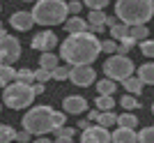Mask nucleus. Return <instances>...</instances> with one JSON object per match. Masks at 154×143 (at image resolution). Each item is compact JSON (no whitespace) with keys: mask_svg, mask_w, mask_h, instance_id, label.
Here are the masks:
<instances>
[{"mask_svg":"<svg viewBox=\"0 0 154 143\" xmlns=\"http://www.w3.org/2000/svg\"><path fill=\"white\" fill-rule=\"evenodd\" d=\"M83 2H85V7H90V9H103L110 0H83Z\"/></svg>","mask_w":154,"mask_h":143,"instance_id":"34","label":"nucleus"},{"mask_svg":"<svg viewBox=\"0 0 154 143\" xmlns=\"http://www.w3.org/2000/svg\"><path fill=\"white\" fill-rule=\"evenodd\" d=\"M113 143H138V134L131 127H117L115 132H110Z\"/></svg>","mask_w":154,"mask_h":143,"instance_id":"13","label":"nucleus"},{"mask_svg":"<svg viewBox=\"0 0 154 143\" xmlns=\"http://www.w3.org/2000/svg\"><path fill=\"white\" fill-rule=\"evenodd\" d=\"M7 37V33H5V28H2V30H0V39H5Z\"/></svg>","mask_w":154,"mask_h":143,"instance_id":"44","label":"nucleus"},{"mask_svg":"<svg viewBox=\"0 0 154 143\" xmlns=\"http://www.w3.org/2000/svg\"><path fill=\"white\" fill-rule=\"evenodd\" d=\"M23 2H37V0H23Z\"/></svg>","mask_w":154,"mask_h":143,"instance_id":"46","label":"nucleus"},{"mask_svg":"<svg viewBox=\"0 0 154 143\" xmlns=\"http://www.w3.org/2000/svg\"><path fill=\"white\" fill-rule=\"evenodd\" d=\"M81 143H113V138H110L108 127L94 125V127L83 129V134H81Z\"/></svg>","mask_w":154,"mask_h":143,"instance_id":"8","label":"nucleus"},{"mask_svg":"<svg viewBox=\"0 0 154 143\" xmlns=\"http://www.w3.org/2000/svg\"><path fill=\"white\" fill-rule=\"evenodd\" d=\"M58 44V37H55V33H51V30H44V33H39L32 37V49H37V51H51L53 46Z\"/></svg>","mask_w":154,"mask_h":143,"instance_id":"10","label":"nucleus"},{"mask_svg":"<svg viewBox=\"0 0 154 143\" xmlns=\"http://www.w3.org/2000/svg\"><path fill=\"white\" fill-rule=\"evenodd\" d=\"M78 127H81V129H88V127H90V120H81V122H78Z\"/></svg>","mask_w":154,"mask_h":143,"instance_id":"42","label":"nucleus"},{"mask_svg":"<svg viewBox=\"0 0 154 143\" xmlns=\"http://www.w3.org/2000/svg\"><path fill=\"white\" fill-rule=\"evenodd\" d=\"M16 81H21V83H35V72L32 69H16Z\"/></svg>","mask_w":154,"mask_h":143,"instance_id":"28","label":"nucleus"},{"mask_svg":"<svg viewBox=\"0 0 154 143\" xmlns=\"http://www.w3.org/2000/svg\"><path fill=\"white\" fill-rule=\"evenodd\" d=\"M32 90H35V95H42V92H44V83L35 81V83H32Z\"/></svg>","mask_w":154,"mask_h":143,"instance_id":"39","label":"nucleus"},{"mask_svg":"<svg viewBox=\"0 0 154 143\" xmlns=\"http://www.w3.org/2000/svg\"><path fill=\"white\" fill-rule=\"evenodd\" d=\"M101 53V42L94 37V33H71L60 44V56L67 65H92L97 56Z\"/></svg>","mask_w":154,"mask_h":143,"instance_id":"1","label":"nucleus"},{"mask_svg":"<svg viewBox=\"0 0 154 143\" xmlns=\"http://www.w3.org/2000/svg\"><path fill=\"white\" fill-rule=\"evenodd\" d=\"M60 62H58V56H53L51 51H44L42 53V58H39V67H46V69H55Z\"/></svg>","mask_w":154,"mask_h":143,"instance_id":"19","label":"nucleus"},{"mask_svg":"<svg viewBox=\"0 0 154 143\" xmlns=\"http://www.w3.org/2000/svg\"><path fill=\"white\" fill-rule=\"evenodd\" d=\"M23 129H28L32 136H42L55 129V111L51 106H32L23 116Z\"/></svg>","mask_w":154,"mask_h":143,"instance_id":"4","label":"nucleus"},{"mask_svg":"<svg viewBox=\"0 0 154 143\" xmlns=\"http://www.w3.org/2000/svg\"><path fill=\"white\" fill-rule=\"evenodd\" d=\"M94 78H97V74H94V69H92L90 65H74L69 69V81L74 85L88 88V85L94 83Z\"/></svg>","mask_w":154,"mask_h":143,"instance_id":"7","label":"nucleus"},{"mask_svg":"<svg viewBox=\"0 0 154 143\" xmlns=\"http://www.w3.org/2000/svg\"><path fill=\"white\" fill-rule=\"evenodd\" d=\"M94 104L99 111H113V106H115V99L110 97V95H99V97L94 99Z\"/></svg>","mask_w":154,"mask_h":143,"instance_id":"24","label":"nucleus"},{"mask_svg":"<svg viewBox=\"0 0 154 143\" xmlns=\"http://www.w3.org/2000/svg\"><path fill=\"white\" fill-rule=\"evenodd\" d=\"M101 51L108 53V56L117 53V39H103V42H101Z\"/></svg>","mask_w":154,"mask_h":143,"instance_id":"31","label":"nucleus"},{"mask_svg":"<svg viewBox=\"0 0 154 143\" xmlns=\"http://www.w3.org/2000/svg\"><path fill=\"white\" fill-rule=\"evenodd\" d=\"M115 16L129 26L147 23L154 16V0H117Z\"/></svg>","mask_w":154,"mask_h":143,"instance_id":"2","label":"nucleus"},{"mask_svg":"<svg viewBox=\"0 0 154 143\" xmlns=\"http://www.w3.org/2000/svg\"><path fill=\"white\" fill-rule=\"evenodd\" d=\"M16 141V129L9 125H0V143H12Z\"/></svg>","mask_w":154,"mask_h":143,"instance_id":"25","label":"nucleus"},{"mask_svg":"<svg viewBox=\"0 0 154 143\" xmlns=\"http://www.w3.org/2000/svg\"><path fill=\"white\" fill-rule=\"evenodd\" d=\"M51 74H53V78H55V81H64V78H69V69H67V67H62V65H58Z\"/></svg>","mask_w":154,"mask_h":143,"instance_id":"33","label":"nucleus"},{"mask_svg":"<svg viewBox=\"0 0 154 143\" xmlns=\"http://www.w3.org/2000/svg\"><path fill=\"white\" fill-rule=\"evenodd\" d=\"M62 109H64V113H69V116H78V113H83V111L88 109V102H85V97H81V95H69V97H64Z\"/></svg>","mask_w":154,"mask_h":143,"instance_id":"11","label":"nucleus"},{"mask_svg":"<svg viewBox=\"0 0 154 143\" xmlns=\"http://www.w3.org/2000/svg\"><path fill=\"white\" fill-rule=\"evenodd\" d=\"M67 30H69V35L71 33H85V30H90V23H88V19H81L78 14H71L69 19L62 23Z\"/></svg>","mask_w":154,"mask_h":143,"instance_id":"14","label":"nucleus"},{"mask_svg":"<svg viewBox=\"0 0 154 143\" xmlns=\"http://www.w3.org/2000/svg\"><path fill=\"white\" fill-rule=\"evenodd\" d=\"M0 111H2V104H0Z\"/></svg>","mask_w":154,"mask_h":143,"instance_id":"49","label":"nucleus"},{"mask_svg":"<svg viewBox=\"0 0 154 143\" xmlns=\"http://www.w3.org/2000/svg\"><path fill=\"white\" fill-rule=\"evenodd\" d=\"M136 125H138V116H131V113L117 116V127H131V129H134Z\"/></svg>","mask_w":154,"mask_h":143,"instance_id":"26","label":"nucleus"},{"mask_svg":"<svg viewBox=\"0 0 154 143\" xmlns=\"http://www.w3.org/2000/svg\"><path fill=\"white\" fill-rule=\"evenodd\" d=\"M48 78H53L51 69H46V67H39V69L35 72V81H39V83H46Z\"/></svg>","mask_w":154,"mask_h":143,"instance_id":"32","label":"nucleus"},{"mask_svg":"<svg viewBox=\"0 0 154 143\" xmlns=\"http://www.w3.org/2000/svg\"><path fill=\"white\" fill-rule=\"evenodd\" d=\"M120 104H122V109H127V111H134V109H138V99L131 95V92H127L124 97H120Z\"/></svg>","mask_w":154,"mask_h":143,"instance_id":"27","label":"nucleus"},{"mask_svg":"<svg viewBox=\"0 0 154 143\" xmlns=\"http://www.w3.org/2000/svg\"><path fill=\"white\" fill-rule=\"evenodd\" d=\"M55 143H74V138H71V136H62V134H58Z\"/></svg>","mask_w":154,"mask_h":143,"instance_id":"40","label":"nucleus"},{"mask_svg":"<svg viewBox=\"0 0 154 143\" xmlns=\"http://www.w3.org/2000/svg\"><path fill=\"white\" fill-rule=\"evenodd\" d=\"M97 92H99V95H113V92H115V81H113V78H101V81H99V83H97Z\"/></svg>","mask_w":154,"mask_h":143,"instance_id":"23","label":"nucleus"},{"mask_svg":"<svg viewBox=\"0 0 154 143\" xmlns=\"http://www.w3.org/2000/svg\"><path fill=\"white\" fill-rule=\"evenodd\" d=\"M32 19L39 26H60L69 19V2H64V0H37L32 7Z\"/></svg>","mask_w":154,"mask_h":143,"instance_id":"3","label":"nucleus"},{"mask_svg":"<svg viewBox=\"0 0 154 143\" xmlns=\"http://www.w3.org/2000/svg\"><path fill=\"white\" fill-rule=\"evenodd\" d=\"M152 113H154V104H152Z\"/></svg>","mask_w":154,"mask_h":143,"instance_id":"48","label":"nucleus"},{"mask_svg":"<svg viewBox=\"0 0 154 143\" xmlns=\"http://www.w3.org/2000/svg\"><path fill=\"white\" fill-rule=\"evenodd\" d=\"M32 143H53V141H48V138H46V136H39V138H35V141H32Z\"/></svg>","mask_w":154,"mask_h":143,"instance_id":"43","label":"nucleus"},{"mask_svg":"<svg viewBox=\"0 0 154 143\" xmlns=\"http://www.w3.org/2000/svg\"><path fill=\"white\" fill-rule=\"evenodd\" d=\"M0 9H2V5H0Z\"/></svg>","mask_w":154,"mask_h":143,"instance_id":"50","label":"nucleus"},{"mask_svg":"<svg viewBox=\"0 0 154 143\" xmlns=\"http://www.w3.org/2000/svg\"><path fill=\"white\" fill-rule=\"evenodd\" d=\"M2 62H5V56H2V51H0V65H2Z\"/></svg>","mask_w":154,"mask_h":143,"instance_id":"45","label":"nucleus"},{"mask_svg":"<svg viewBox=\"0 0 154 143\" xmlns=\"http://www.w3.org/2000/svg\"><path fill=\"white\" fill-rule=\"evenodd\" d=\"M30 136H32V134H30L28 129H23V132H16V141H19V143H28V141H30Z\"/></svg>","mask_w":154,"mask_h":143,"instance_id":"36","label":"nucleus"},{"mask_svg":"<svg viewBox=\"0 0 154 143\" xmlns=\"http://www.w3.org/2000/svg\"><path fill=\"white\" fill-rule=\"evenodd\" d=\"M129 35H131L136 42H143V39H147L149 30H147L145 23H138V26H129Z\"/></svg>","mask_w":154,"mask_h":143,"instance_id":"20","label":"nucleus"},{"mask_svg":"<svg viewBox=\"0 0 154 143\" xmlns=\"http://www.w3.org/2000/svg\"><path fill=\"white\" fill-rule=\"evenodd\" d=\"M117 21H120V19H117V16H108V19H106V23H108V26H115Z\"/></svg>","mask_w":154,"mask_h":143,"instance_id":"41","label":"nucleus"},{"mask_svg":"<svg viewBox=\"0 0 154 143\" xmlns=\"http://www.w3.org/2000/svg\"><path fill=\"white\" fill-rule=\"evenodd\" d=\"M106 14H103V9H90V14H88V23L90 26H106Z\"/></svg>","mask_w":154,"mask_h":143,"instance_id":"21","label":"nucleus"},{"mask_svg":"<svg viewBox=\"0 0 154 143\" xmlns=\"http://www.w3.org/2000/svg\"><path fill=\"white\" fill-rule=\"evenodd\" d=\"M110 35H113V39H120L122 37H127L129 35V23H124V21H117L115 26H110Z\"/></svg>","mask_w":154,"mask_h":143,"instance_id":"22","label":"nucleus"},{"mask_svg":"<svg viewBox=\"0 0 154 143\" xmlns=\"http://www.w3.org/2000/svg\"><path fill=\"white\" fill-rule=\"evenodd\" d=\"M138 78H140L145 85H154V62L138 67Z\"/></svg>","mask_w":154,"mask_h":143,"instance_id":"18","label":"nucleus"},{"mask_svg":"<svg viewBox=\"0 0 154 143\" xmlns=\"http://www.w3.org/2000/svg\"><path fill=\"white\" fill-rule=\"evenodd\" d=\"M9 26L21 30V33H26L35 26V19H32V12H14L12 19H9Z\"/></svg>","mask_w":154,"mask_h":143,"instance_id":"12","label":"nucleus"},{"mask_svg":"<svg viewBox=\"0 0 154 143\" xmlns=\"http://www.w3.org/2000/svg\"><path fill=\"white\" fill-rule=\"evenodd\" d=\"M58 134H62V136H71L74 138V134H76V129L74 127H60V129H55Z\"/></svg>","mask_w":154,"mask_h":143,"instance_id":"38","label":"nucleus"},{"mask_svg":"<svg viewBox=\"0 0 154 143\" xmlns=\"http://www.w3.org/2000/svg\"><path fill=\"white\" fill-rule=\"evenodd\" d=\"M103 74L113 81H124L127 76L134 74V62L124 53H113L106 62H103Z\"/></svg>","mask_w":154,"mask_h":143,"instance_id":"6","label":"nucleus"},{"mask_svg":"<svg viewBox=\"0 0 154 143\" xmlns=\"http://www.w3.org/2000/svg\"><path fill=\"white\" fill-rule=\"evenodd\" d=\"M12 81H16V69H14L12 65L2 62V65H0V88L9 85Z\"/></svg>","mask_w":154,"mask_h":143,"instance_id":"15","label":"nucleus"},{"mask_svg":"<svg viewBox=\"0 0 154 143\" xmlns=\"http://www.w3.org/2000/svg\"><path fill=\"white\" fill-rule=\"evenodd\" d=\"M35 90H32V83H21V81H12L9 85H5V92H2V104L7 109L21 111L28 109V106L35 102Z\"/></svg>","mask_w":154,"mask_h":143,"instance_id":"5","label":"nucleus"},{"mask_svg":"<svg viewBox=\"0 0 154 143\" xmlns=\"http://www.w3.org/2000/svg\"><path fill=\"white\" fill-rule=\"evenodd\" d=\"M140 53L145 58H154V39H143L140 42Z\"/></svg>","mask_w":154,"mask_h":143,"instance_id":"29","label":"nucleus"},{"mask_svg":"<svg viewBox=\"0 0 154 143\" xmlns=\"http://www.w3.org/2000/svg\"><path fill=\"white\" fill-rule=\"evenodd\" d=\"M0 30H2V21H0Z\"/></svg>","mask_w":154,"mask_h":143,"instance_id":"47","label":"nucleus"},{"mask_svg":"<svg viewBox=\"0 0 154 143\" xmlns=\"http://www.w3.org/2000/svg\"><path fill=\"white\" fill-rule=\"evenodd\" d=\"M122 83H124V90H127V92H131V95H140V92H143V85H145V83L140 81V78H138V76H134V74H131V76H127V78L122 81Z\"/></svg>","mask_w":154,"mask_h":143,"instance_id":"17","label":"nucleus"},{"mask_svg":"<svg viewBox=\"0 0 154 143\" xmlns=\"http://www.w3.org/2000/svg\"><path fill=\"white\" fill-rule=\"evenodd\" d=\"M138 143H154V127H145L138 134Z\"/></svg>","mask_w":154,"mask_h":143,"instance_id":"30","label":"nucleus"},{"mask_svg":"<svg viewBox=\"0 0 154 143\" xmlns=\"http://www.w3.org/2000/svg\"><path fill=\"white\" fill-rule=\"evenodd\" d=\"M0 51H2V56H5V62H7V65H12L14 60H19V56H21L19 39L7 35L5 39H0Z\"/></svg>","mask_w":154,"mask_h":143,"instance_id":"9","label":"nucleus"},{"mask_svg":"<svg viewBox=\"0 0 154 143\" xmlns=\"http://www.w3.org/2000/svg\"><path fill=\"white\" fill-rule=\"evenodd\" d=\"M94 122L101 125V127H110V125H117V116L113 113V111H99V109H97Z\"/></svg>","mask_w":154,"mask_h":143,"instance_id":"16","label":"nucleus"},{"mask_svg":"<svg viewBox=\"0 0 154 143\" xmlns=\"http://www.w3.org/2000/svg\"><path fill=\"white\" fill-rule=\"evenodd\" d=\"M83 9V2H78V0H71L69 2V14H78Z\"/></svg>","mask_w":154,"mask_h":143,"instance_id":"37","label":"nucleus"},{"mask_svg":"<svg viewBox=\"0 0 154 143\" xmlns=\"http://www.w3.org/2000/svg\"><path fill=\"white\" fill-rule=\"evenodd\" d=\"M64 120H67V116H64L62 111H55V129H60V127H62ZM55 129H53V132H55Z\"/></svg>","mask_w":154,"mask_h":143,"instance_id":"35","label":"nucleus"}]
</instances>
